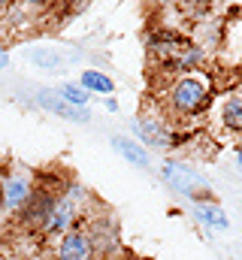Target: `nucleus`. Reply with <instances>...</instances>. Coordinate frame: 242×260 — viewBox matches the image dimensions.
Segmentation results:
<instances>
[{
	"instance_id": "nucleus-16",
	"label": "nucleus",
	"mask_w": 242,
	"mask_h": 260,
	"mask_svg": "<svg viewBox=\"0 0 242 260\" xmlns=\"http://www.w3.org/2000/svg\"><path fill=\"white\" fill-rule=\"evenodd\" d=\"M31 61H34L37 67L55 70V67H58V55H55V52H40V49H37V52H31Z\"/></svg>"
},
{
	"instance_id": "nucleus-11",
	"label": "nucleus",
	"mask_w": 242,
	"mask_h": 260,
	"mask_svg": "<svg viewBox=\"0 0 242 260\" xmlns=\"http://www.w3.org/2000/svg\"><path fill=\"white\" fill-rule=\"evenodd\" d=\"M218 121L227 133H242V94H227L218 103Z\"/></svg>"
},
{
	"instance_id": "nucleus-8",
	"label": "nucleus",
	"mask_w": 242,
	"mask_h": 260,
	"mask_svg": "<svg viewBox=\"0 0 242 260\" xmlns=\"http://www.w3.org/2000/svg\"><path fill=\"white\" fill-rule=\"evenodd\" d=\"M94 245L88 239V233L79 227V230H70L64 233L55 245V260H94Z\"/></svg>"
},
{
	"instance_id": "nucleus-12",
	"label": "nucleus",
	"mask_w": 242,
	"mask_h": 260,
	"mask_svg": "<svg viewBox=\"0 0 242 260\" xmlns=\"http://www.w3.org/2000/svg\"><path fill=\"white\" fill-rule=\"evenodd\" d=\"M37 100H40L49 112H55V115L67 118V121H79V124H85V121L91 118V115H88V109H76V106L64 103V100H60V94H55V91H43Z\"/></svg>"
},
{
	"instance_id": "nucleus-3",
	"label": "nucleus",
	"mask_w": 242,
	"mask_h": 260,
	"mask_svg": "<svg viewBox=\"0 0 242 260\" xmlns=\"http://www.w3.org/2000/svg\"><path fill=\"white\" fill-rule=\"evenodd\" d=\"M164 179H167V185H170L176 194L188 197L191 203L212 200V188H209L206 176H203L200 170H194L191 164H185V160L170 157V160L164 164Z\"/></svg>"
},
{
	"instance_id": "nucleus-9",
	"label": "nucleus",
	"mask_w": 242,
	"mask_h": 260,
	"mask_svg": "<svg viewBox=\"0 0 242 260\" xmlns=\"http://www.w3.org/2000/svg\"><path fill=\"white\" fill-rule=\"evenodd\" d=\"M88 239L94 245V254L100 257H112L118 251V230H115V221L112 218H97L88 224Z\"/></svg>"
},
{
	"instance_id": "nucleus-17",
	"label": "nucleus",
	"mask_w": 242,
	"mask_h": 260,
	"mask_svg": "<svg viewBox=\"0 0 242 260\" xmlns=\"http://www.w3.org/2000/svg\"><path fill=\"white\" fill-rule=\"evenodd\" d=\"M9 64V55H6V52H3V49H0V70H3V67Z\"/></svg>"
},
{
	"instance_id": "nucleus-19",
	"label": "nucleus",
	"mask_w": 242,
	"mask_h": 260,
	"mask_svg": "<svg viewBox=\"0 0 242 260\" xmlns=\"http://www.w3.org/2000/svg\"><path fill=\"white\" fill-rule=\"evenodd\" d=\"M239 88H242V79H239Z\"/></svg>"
},
{
	"instance_id": "nucleus-13",
	"label": "nucleus",
	"mask_w": 242,
	"mask_h": 260,
	"mask_svg": "<svg viewBox=\"0 0 242 260\" xmlns=\"http://www.w3.org/2000/svg\"><path fill=\"white\" fill-rule=\"evenodd\" d=\"M112 148L118 151L121 157L127 160V164H133V167H139V170H148V151L136 142V139H130V136H115L112 139Z\"/></svg>"
},
{
	"instance_id": "nucleus-4",
	"label": "nucleus",
	"mask_w": 242,
	"mask_h": 260,
	"mask_svg": "<svg viewBox=\"0 0 242 260\" xmlns=\"http://www.w3.org/2000/svg\"><path fill=\"white\" fill-rule=\"evenodd\" d=\"M55 203H58V194H55L52 188L40 185V188H34V194L27 197V203L15 212V218H18V224H21L27 233H43L46 224H49V218H52Z\"/></svg>"
},
{
	"instance_id": "nucleus-6",
	"label": "nucleus",
	"mask_w": 242,
	"mask_h": 260,
	"mask_svg": "<svg viewBox=\"0 0 242 260\" xmlns=\"http://www.w3.org/2000/svg\"><path fill=\"white\" fill-rule=\"evenodd\" d=\"M31 194H34V182L24 173H12V176L0 179V206L6 212H18Z\"/></svg>"
},
{
	"instance_id": "nucleus-10",
	"label": "nucleus",
	"mask_w": 242,
	"mask_h": 260,
	"mask_svg": "<svg viewBox=\"0 0 242 260\" xmlns=\"http://www.w3.org/2000/svg\"><path fill=\"white\" fill-rule=\"evenodd\" d=\"M191 215H194V221H197L200 227H206V230H227V227H230L227 212H224L215 200H200V203H194V206H191Z\"/></svg>"
},
{
	"instance_id": "nucleus-7",
	"label": "nucleus",
	"mask_w": 242,
	"mask_h": 260,
	"mask_svg": "<svg viewBox=\"0 0 242 260\" xmlns=\"http://www.w3.org/2000/svg\"><path fill=\"white\" fill-rule=\"evenodd\" d=\"M133 127H136V136L145 145H152V148H173L179 142V136H173V130L167 127L161 118H152V115L133 118Z\"/></svg>"
},
{
	"instance_id": "nucleus-15",
	"label": "nucleus",
	"mask_w": 242,
	"mask_h": 260,
	"mask_svg": "<svg viewBox=\"0 0 242 260\" xmlns=\"http://www.w3.org/2000/svg\"><path fill=\"white\" fill-rule=\"evenodd\" d=\"M58 94H60L64 103H70V106H76V109H85V103H88V91H85L82 85H64Z\"/></svg>"
},
{
	"instance_id": "nucleus-1",
	"label": "nucleus",
	"mask_w": 242,
	"mask_h": 260,
	"mask_svg": "<svg viewBox=\"0 0 242 260\" xmlns=\"http://www.w3.org/2000/svg\"><path fill=\"white\" fill-rule=\"evenodd\" d=\"M145 49H148L152 64L161 67V73H176V76L194 73L197 67L203 64V58H206L200 43H194L182 30H170V27L152 30L145 37Z\"/></svg>"
},
{
	"instance_id": "nucleus-20",
	"label": "nucleus",
	"mask_w": 242,
	"mask_h": 260,
	"mask_svg": "<svg viewBox=\"0 0 242 260\" xmlns=\"http://www.w3.org/2000/svg\"><path fill=\"white\" fill-rule=\"evenodd\" d=\"M0 260H9V257H0Z\"/></svg>"
},
{
	"instance_id": "nucleus-2",
	"label": "nucleus",
	"mask_w": 242,
	"mask_h": 260,
	"mask_svg": "<svg viewBox=\"0 0 242 260\" xmlns=\"http://www.w3.org/2000/svg\"><path fill=\"white\" fill-rule=\"evenodd\" d=\"M167 106L179 118H197L212 106V79L203 73L176 76L167 88Z\"/></svg>"
},
{
	"instance_id": "nucleus-14",
	"label": "nucleus",
	"mask_w": 242,
	"mask_h": 260,
	"mask_svg": "<svg viewBox=\"0 0 242 260\" xmlns=\"http://www.w3.org/2000/svg\"><path fill=\"white\" fill-rule=\"evenodd\" d=\"M82 88L85 91H97V94H112L115 91V82L106 73H100V70H85L82 73Z\"/></svg>"
},
{
	"instance_id": "nucleus-21",
	"label": "nucleus",
	"mask_w": 242,
	"mask_h": 260,
	"mask_svg": "<svg viewBox=\"0 0 242 260\" xmlns=\"http://www.w3.org/2000/svg\"><path fill=\"white\" fill-rule=\"evenodd\" d=\"M0 209H3V206H0Z\"/></svg>"
},
{
	"instance_id": "nucleus-5",
	"label": "nucleus",
	"mask_w": 242,
	"mask_h": 260,
	"mask_svg": "<svg viewBox=\"0 0 242 260\" xmlns=\"http://www.w3.org/2000/svg\"><path fill=\"white\" fill-rule=\"evenodd\" d=\"M79 224H82V203H76V200H70L67 194H60L58 203H55V209H52V218H49V224L43 230V236L60 239L64 233L79 230Z\"/></svg>"
},
{
	"instance_id": "nucleus-18",
	"label": "nucleus",
	"mask_w": 242,
	"mask_h": 260,
	"mask_svg": "<svg viewBox=\"0 0 242 260\" xmlns=\"http://www.w3.org/2000/svg\"><path fill=\"white\" fill-rule=\"evenodd\" d=\"M236 170H239V173H242V145H239V148H236Z\"/></svg>"
}]
</instances>
